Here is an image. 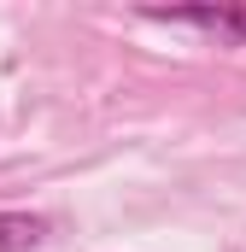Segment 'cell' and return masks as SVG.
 <instances>
[{
  "mask_svg": "<svg viewBox=\"0 0 246 252\" xmlns=\"http://www.w3.org/2000/svg\"><path fill=\"white\" fill-rule=\"evenodd\" d=\"M147 18L158 24H193V30H217V35H246V6H147Z\"/></svg>",
  "mask_w": 246,
  "mask_h": 252,
  "instance_id": "6da1fadb",
  "label": "cell"
},
{
  "mask_svg": "<svg viewBox=\"0 0 246 252\" xmlns=\"http://www.w3.org/2000/svg\"><path fill=\"white\" fill-rule=\"evenodd\" d=\"M47 241V217H24V211H0V252H30Z\"/></svg>",
  "mask_w": 246,
  "mask_h": 252,
  "instance_id": "7a4b0ae2",
  "label": "cell"
}]
</instances>
